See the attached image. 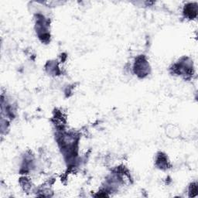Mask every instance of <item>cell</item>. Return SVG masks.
Masks as SVG:
<instances>
[{
    "label": "cell",
    "instance_id": "cell-2",
    "mask_svg": "<svg viewBox=\"0 0 198 198\" xmlns=\"http://www.w3.org/2000/svg\"><path fill=\"white\" fill-rule=\"evenodd\" d=\"M185 12H186V15H188L190 18H194L197 15L196 6H193L192 4H191L190 6H187L186 7V9H185Z\"/></svg>",
    "mask_w": 198,
    "mask_h": 198
},
{
    "label": "cell",
    "instance_id": "cell-4",
    "mask_svg": "<svg viewBox=\"0 0 198 198\" xmlns=\"http://www.w3.org/2000/svg\"><path fill=\"white\" fill-rule=\"evenodd\" d=\"M197 184L196 183H192L190 187V193H191V196L192 197H194V196L197 195Z\"/></svg>",
    "mask_w": 198,
    "mask_h": 198
},
{
    "label": "cell",
    "instance_id": "cell-3",
    "mask_svg": "<svg viewBox=\"0 0 198 198\" xmlns=\"http://www.w3.org/2000/svg\"><path fill=\"white\" fill-rule=\"evenodd\" d=\"M156 163L160 168H162L163 169V167L165 166H168V161H167V159L165 156H163V154H160L159 155L158 158L156 160Z\"/></svg>",
    "mask_w": 198,
    "mask_h": 198
},
{
    "label": "cell",
    "instance_id": "cell-1",
    "mask_svg": "<svg viewBox=\"0 0 198 198\" xmlns=\"http://www.w3.org/2000/svg\"><path fill=\"white\" fill-rule=\"evenodd\" d=\"M135 71L138 75L143 77L147 75V74L149 73V65H148L147 61L144 58V57H139L138 60L135 61Z\"/></svg>",
    "mask_w": 198,
    "mask_h": 198
}]
</instances>
